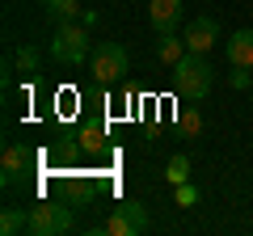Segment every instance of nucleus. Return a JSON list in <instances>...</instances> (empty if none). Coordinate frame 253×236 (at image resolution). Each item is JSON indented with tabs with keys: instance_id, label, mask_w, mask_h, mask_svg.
<instances>
[{
	"instance_id": "nucleus-16",
	"label": "nucleus",
	"mask_w": 253,
	"mask_h": 236,
	"mask_svg": "<svg viewBox=\"0 0 253 236\" xmlns=\"http://www.w3.org/2000/svg\"><path fill=\"white\" fill-rule=\"evenodd\" d=\"M177 131H181V139H194L203 131V114L199 110H181L177 114Z\"/></svg>"
},
{
	"instance_id": "nucleus-10",
	"label": "nucleus",
	"mask_w": 253,
	"mask_h": 236,
	"mask_svg": "<svg viewBox=\"0 0 253 236\" xmlns=\"http://www.w3.org/2000/svg\"><path fill=\"white\" fill-rule=\"evenodd\" d=\"M186 51H190L186 38H177V34H161V38H156V55H161V64H169V68L177 64Z\"/></svg>"
},
{
	"instance_id": "nucleus-20",
	"label": "nucleus",
	"mask_w": 253,
	"mask_h": 236,
	"mask_svg": "<svg viewBox=\"0 0 253 236\" xmlns=\"http://www.w3.org/2000/svg\"><path fill=\"white\" fill-rule=\"evenodd\" d=\"M81 21H84V26H89V30H93V26H97L101 17H97V9H84V13H81Z\"/></svg>"
},
{
	"instance_id": "nucleus-5",
	"label": "nucleus",
	"mask_w": 253,
	"mask_h": 236,
	"mask_svg": "<svg viewBox=\"0 0 253 236\" xmlns=\"http://www.w3.org/2000/svg\"><path fill=\"white\" fill-rule=\"evenodd\" d=\"M72 228V207L63 202H34L30 207V232L34 236H59Z\"/></svg>"
},
{
	"instance_id": "nucleus-7",
	"label": "nucleus",
	"mask_w": 253,
	"mask_h": 236,
	"mask_svg": "<svg viewBox=\"0 0 253 236\" xmlns=\"http://www.w3.org/2000/svg\"><path fill=\"white\" fill-rule=\"evenodd\" d=\"M148 21L156 34H173L181 26V0H148Z\"/></svg>"
},
{
	"instance_id": "nucleus-17",
	"label": "nucleus",
	"mask_w": 253,
	"mask_h": 236,
	"mask_svg": "<svg viewBox=\"0 0 253 236\" xmlns=\"http://www.w3.org/2000/svg\"><path fill=\"white\" fill-rule=\"evenodd\" d=\"M13 64H17L21 72H26V76H30V72H38V51H34L30 42H26V46H17V55H13Z\"/></svg>"
},
{
	"instance_id": "nucleus-4",
	"label": "nucleus",
	"mask_w": 253,
	"mask_h": 236,
	"mask_svg": "<svg viewBox=\"0 0 253 236\" xmlns=\"http://www.w3.org/2000/svg\"><path fill=\"white\" fill-rule=\"evenodd\" d=\"M93 80L97 84H118L126 76V46H118V42H101V46H93Z\"/></svg>"
},
{
	"instance_id": "nucleus-15",
	"label": "nucleus",
	"mask_w": 253,
	"mask_h": 236,
	"mask_svg": "<svg viewBox=\"0 0 253 236\" xmlns=\"http://www.w3.org/2000/svg\"><path fill=\"white\" fill-rule=\"evenodd\" d=\"M165 177H169V186H181V182H190V160L186 156H169V164H165Z\"/></svg>"
},
{
	"instance_id": "nucleus-6",
	"label": "nucleus",
	"mask_w": 253,
	"mask_h": 236,
	"mask_svg": "<svg viewBox=\"0 0 253 236\" xmlns=\"http://www.w3.org/2000/svg\"><path fill=\"white\" fill-rule=\"evenodd\" d=\"M30 164H34L30 148L17 144V139H9L4 144V156H0V182H4V190H17V186L30 182Z\"/></svg>"
},
{
	"instance_id": "nucleus-1",
	"label": "nucleus",
	"mask_w": 253,
	"mask_h": 236,
	"mask_svg": "<svg viewBox=\"0 0 253 236\" xmlns=\"http://www.w3.org/2000/svg\"><path fill=\"white\" fill-rule=\"evenodd\" d=\"M51 55L68 68H81L93 59V42H89V26L84 21H59L51 34Z\"/></svg>"
},
{
	"instance_id": "nucleus-18",
	"label": "nucleus",
	"mask_w": 253,
	"mask_h": 236,
	"mask_svg": "<svg viewBox=\"0 0 253 236\" xmlns=\"http://www.w3.org/2000/svg\"><path fill=\"white\" fill-rule=\"evenodd\" d=\"M177 207H199V186L181 182V186H177Z\"/></svg>"
},
{
	"instance_id": "nucleus-2",
	"label": "nucleus",
	"mask_w": 253,
	"mask_h": 236,
	"mask_svg": "<svg viewBox=\"0 0 253 236\" xmlns=\"http://www.w3.org/2000/svg\"><path fill=\"white\" fill-rule=\"evenodd\" d=\"M173 80H177V93L186 101H203L211 93V84H215V68H211L199 51H186L177 64H173Z\"/></svg>"
},
{
	"instance_id": "nucleus-11",
	"label": "nucleus",
	"mask_w": 253,
	"mask_h": 236,
	"mask_svg": "<svg viewBox=\"0 0 253 236\" xmlns=\"http://www.w3.org/2000/svg\"><path fill=\"white\" fill-rule=\"evenodd\" d=\"M76 135H81V148H84L89 156H101V152H106V127H101V122H84Z\"/></svg>"
},
{
	"instance_id": "nucleus-13",
	"label": "nucleus",
	"mask_w": 253,
	"mask_h": 236,
	"mask_svg": "<svg viewBox=\"0 0 253 236\" xmlns=\"http://www.w3.org/2000/svg\"><path fill=\"white\" fill-rule=\"evenodd\" d=\"M21 228H30V211L4 207V215H0V236H13V232H21Z\"/></svg>"
},
{
	"instance_id": "nucleus-14",
	"label": "nucleus",
	"mask_w": 253,
	"mask_h": 236,
	"mask_svg": "<svg viewBox=\"0 0 253 236\" xmlns=\"http://www.w3.org/2000/svg\"><path fill=\"white\" fill-rule=\"evenodd\" d=\"M81 152H84L81 135H59V164H63V169H72V164L81 160Z\"/></svg>"
},
{
	"instance_id": "nucleus-19",
	"label": "nucleus",
	"mask_w": 253,
	"mask_h": 236,
	"mask_svg": "<svg viewBox=\"0 0 253 236\" xmlns=\"http://www.w3.org/2000/svg\"><path fill=\"white\" fill-rule=\"evenodd\" d=\"M249 84H253L249 68H232V89H249Z\"/></svg>"
},
{
	"instance_id": "nucleus-3",
	"label": "nucleus",
	"mask_w": 253,
	"mask_h": 236,
	"mask_svg": "<svg viewBox=\"0 0 253 236\" xmlns=\"http://www.w3.org/2000/svg\"><path fill=\"white\" fill-rule=\"evenodd\" d=\"M148 228H152V215L144 211V202L123 198V202L106 215L101 232H106V236H139V232H148Z\"/></svg>"
},
{
	"instance_id": "nucleus-12",
	"label": "nucleus",
	"mask_w": 253,
	"mask_h": 236,
	"mask_svg": "<svg viewBox=\"0 0 253 236\" xmlns=\"http://www.w3.org/2000/svg\"><path fill=\"white\" fill-rule=\"evenodd\" d=\"M42 9H46V17H51L55 26H59V21H81V13H84L81 0H46Z\"/></svg>"
},
{
	"instance_id": "nucleus-8",
	"label": "nucleus",
	"mask_w": 253,
	"mask_h": 236,
	"mask_svg": "<svg viewBox=\"0 0 253 236\" xmlns=\"http://www.w3.org/2000/svg\"><path fill=\"white\" fill-rule=\"evenodd\" d=\"M181 38H186L190 51L207 55L211 46H215V38H219V26H215V17H194V21L186 26V34H181Z\"/></svg>"
},
{
	"instance_id": "nucleus-9",
	"label": "nucleus",
	"mask_w": 253,
	"mask_h": 236,
	"mask_svg": "<svg viewBox=\"0 0 253 236\" xmlns=\"http://www.w3.org/2000/svg\"><path fill=\"white\" fill-rule=\"evenodd\" d=\"M228 64L232 68H253V26L236 30L228 38Z\"/></svg>"
}]
</instances>
